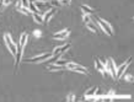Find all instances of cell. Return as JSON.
<instances>
[{"mask_svg":"<svg viewBox=\"0 0 134 102\" xmlns=\"http://www.w3.org/2000/svg\"><path fill=\"white\" fill-rule=\"evenodd\" d=\"M35 5H36V8H37L38 10H43V11H47V10L52 9L51 3L42 1V0H39V1H36V3H35Z\"/></svg>","mask_w":134,"mask_h":102,"instance_id":"cell-10","label":"cell"},{"mask_svg":"<svg viewBox=\"0 0 134 102\" xmlns=\"http://www.w3.org/2000/svg\"><path fill=\"white\" fill-rule=\"evenodd\" d=\"M52 56H53L52 53H43L41 56L33 57L31 59H28V62H30V63H41V62H44V60H47V59L52 58Z\"/></svg>","mask_w":134,"mask_h":102,"instance_id":"cell-7","label":"cell"},{"mask_svg":"<svg viewBox=\"0 0 134 102\" xmlns=\"http://www.w3.org/2000/svg\"><path fill=\"white\" fill-rule=\"evenodd\" d=\"M20 8H22V3H21V0L17 1V4H16V9H20Z\"/></svg>","mask_w":134,"mask_h":102,"instance_id":"cell-29","label":"cell"},{"mask_svg":"<svg viewBox=\"0 0 134 102\" xmlns=\"http://www.w3.org/2000/svg\"><path fill=\"white\" fill-rule=\"evenodd\" d=\"M125 98H130V96H128V95H116L112 97V100H125Z\"/></svg>","mask_w":134,"mask_h":102,"instance_id":"cell-19","label":"cell"},{"mask_svg":"<svg viewBox=\"0 0 134 102\" xmlns=\"http://www.w3.org/2000/svg\"><path fill=\"white\" fill-rule=\"evenodd\" d=\"M95 66H96V69L101 73L103 76H106L107 73H106V68H105V63H102L101 60H98V59H96L95 60Z\"/></svg>","mask_w":134,"mask_h":102,"instance_id":"cell-12","label":"cell"},{"mask_svg":"<svg viewBox=\"0 0 134 102\" xmlns=\"http://www.w3.org/2000/svg\"><path fill=\"white\" fill-rule=\"evenodd\" d=\"M132 59L133 58H129L127 62H124L123 64H120L118 68H117V71H116V79H119L122 75L125 73V70L128 69V66H129V64L132 63Z\"/></svg>","mask_w":134,"mask_h":102,"instance_id":"cell-6","label":"cell"},{"mask_svg":"<svg viewBox=\"0 0 134 102\" xmlns=\"http://www.w3.org/2000/svg\"><path fill=\"white\" fill-rule=\"evenodd\" d=\"M105 68H106L107 75H110L112 79H116V71H117V66H116L115 62L112 58H108L105 63Z\"/></svg>","mask_w":134,"mask_h":102,"instance_id":"cell-4","label":"cell"},{"mask_svg":"<svg viewBox=\"0 0 134 102\" xmlns=\"http://www.w3.org/2000/svg\"><path fill=\"white\" fill-rule=\"evenodd\" d=\"M28 9H30V11H31L32 14H38V9L36 8L35 3H32V1H30V6H28Z\"/></svg>","mask_w":134,"mask_h":102,"instance_id":"cell-17","label":"cell"},{"mask_svg":"<svg viewBox=\"0 0 134 102\" xmlns=\"http://www.w3.org/2000/svg\"><path fill=\"white\" fill-rule=\"evenodd\" d=\"M27 38H28V35L26 32H23L20 37V42L17 44V52H16V57H15V66L17 68L20 64V62L22 59V54H23V49H25V46L27 43Z\"/></svg>","mask_w":134,"mask_h":102,"instance_id":"cell-1","label":"cell"},{"mask_svg":"<svg viewBox=\"0 0 134 102\" xmlns=\"http://www.w3.org/2000/svg\"><path fill=\"white\" fill-rule=\"evenodd\" d=\"M17 11L19 12H21V14H23V15H27V16H30V15H32V12L30 11V9H27V8H20V9H17Z\"/></svg>","mask_w":134,"mask_h":102,"instance_id":"cell-16","label":"cell"},{"mask_svg":"<svg viewBox=\"0 0 134 102\" xmlns=\"http://www.w3.org/2000/svg\"><path fill=\"white\" fill-rule=\"evenodd\" d=\"M42 1H47V3H51V0H42Z\"/></svg>","mask_w":134,"mask_h":102,"instance_id":"cell-30","label":"cell"},{"mask_svg":"<svg viewBox=\"0 0 134 102\" xmlns=\"http://www.w3.org/2000/svg\"><path fill=\"white\" fill-rule=\"evenodd\" d=\"M0 3H3V0H0Z\"/></svg>","mask_w":134,"mask_h":102,"instance_id":"cell-31","label":"cell"},{"mask_svg":"<svg viewBox=\"0 0 134 102\" xmlns=\"http://www.w3.org/2000/svg\"><path fill=\"white\" fill-rule=\"evenodd\" d=\"M66 66V69L71 70V71H76V73H81V74H88V70L85 66L80 64H76V63H73V62H68V64L65 65Z\"/></svg>","mask_w":134,"mask_h":102,"instance_id":"cell-5","label":"cell"},{"mask_svg":"<svg viewBox=\"0 0 134 102\" xmlns=\"http://www.w3.org/2000/svg\"><path fill=\"white\" fill-rule=\"evenodd\" d=\"M124 79L127 81H133V75H128V74H124Z\"/></svg>","mask_w":134,"mask_h":102,"instance_id":"cell-25","label":"cell"},{"mask_svg":"<svg viewBox=\"0 0 134 102\" xmlns=\"http://www.w3.org/2000/svg\"><path fill=\"white\" fill-rule=\"evenodd\" d=\"M86 26H88V28L91 31V32H93V33H96L97 32V28H96V26L93 25V22L91 21V22H89V23H86Z\"/></svg>","mask_w":134,"mask_h":102,"instance_id":"cell-18","label":"cell"},{"mask_svg":"<svg viewBox=\"0 0 134 102\" xmlns=\"http://www.w3.org/2000/svg\"><path fill=\"white\" fill-rule=\"evenodd\" d=\"M69 1H71V0H69Z\"/></svg>","mask_w":134,"mask_h":102,"instance_id":"cell-32","label":"cell"},{"mask_svg":"<svg viewBox=\"0 0 134 102\" xmlns=\"http://www.w3.org/2000/svg\"><path fill=\"white\" fill-rule=\"evenodd\" d=\"M96 22L98 23V30H102V32L108 35V36H113L115 32H113V28H112L111 23L106 21L105 19H101V17H95Z\"/></svg>","mask_w":134,"mask_h":102,"instance_id":"cell-2","label":"cell"},{"mask_svg":"<svg viewBox=\"0 0 134 102\" xmlns=\"http://www.w3.org/2000/svg\"><path fill=\"white\" fill-rule=\"evenodd\" d=\"M69 48H70V43H66V44H64V46H62V47H56L52 54H58V56H62V54H63V53H65V52L68 51Z\"/></svg>","mask_w":134,"mask_h":102,"instance_id":"cell-11","label":"cell"},{"mask_svg":"<svg viewBox=\"0 0 134 102\" xmlns=\"http://www.w3.org/2000/svg\"><path fill=\"white\" fill-rule=\"evenodd\" d=\"M33 36H35V37H37V38H39L42 36V32L39 31V30H35V31H33Z\"/></svg>","mask_w":134,"mask_h":102,"instance_id":"cell-23","label":"cell"},{"mask_svg":"<svg viewBox=\"0 0 134 102\" xmlns=\"http://www.w3.org/2000/svg\"><path fill=\"white\" fill-rule=\"evenodd\" d=\"M59 3H60L62 5H68V4H70L69 0H62V1H59Z\"/></svg>","mask_w":134,"mask_h":102,"instance_id":"cell-28","label":"cell"},{"mask_svg":"<svg viewBox=\"0 0 134 102\" xmlns=\"http://www.w3.org/2000/svg\"><path fill=\"white\" fill-rule=\"evenodd\" d=\"M11 4V0H3V5L4 6H9Z\"/></svg>","mask_w":134,"mask_h":102,"instance_id":"cell-27","label":"cell"},{"mask_svg":"<svg viewBox=\"0 0 134 102\" xmlns=\"http://www.w3.org/2000/svg\"><path fill=\"white\" fill-rule=\"evenodd\" d=\"M68 62H69V60H63V59H57V60L54 62V64H57V65H66V64H68Z\"/></svg>","mask_w":134,"mask_h":102,"instance_id":"cell-21","label":"cell"},{"mask_svg":"<svg viewBox=\"0 0 134 102\" xmlns=\"http://www.w3.org/2000/svg\"><path fill=\"white\" fill-rule=\"evenodd\" d=\"M51 5H52V8H57V6L60 5V3H59V0H51Z\"/></svg>","mask_w":134,"mask_h":102,"instance_id":"cell-22","label":"cell"},{"mask_svg":"<svg viewBox=\"0 0 134 102\" xmlns=\"http://www.w3.org/2000/svg\"><path fill=\"white\" fill-rule=\"evenodd\" d=\"M56 12H57V10H56V8H52V9H49V10H47L44 14L42 15V17H43V22H49L52 20V17L56 15Z\"/></svg>","mask_w":134,"mask_h":102,"instance_id":"cell-9","label":"cell"},{"mask_svg":"<svg viewBox=\"0 0 134 102\" xmlns=\"http://www.w3.org/2000/svg\"><path fill=\"white\" fill-rule=\"evenodd\" d=\"M81 10H83L84 14H86V15H91L93 11H95V10H92L89 5H83V6H81Z\"/></svg>","mask_w":134,"mask_h":102,"instance_id":"cell-14","label":"cell"},{"mask_svg":"<svg viewBox=\"0 0 134 102\" xmlns=\"http://www.w3.org/2000/svg\"><path fill=\"white\" fill-rule=\"evenodd\" d=\"M66 100H68V101H76V98H75V95H74V93H71V95H69Z\"/></svg>","mask_w":134,"mask_h":102,"instance_id":"cell-26","label":"cell"},{"mask_svg":"<svg viewBox=\"0 0 134 102\" xmlns=\"http://www.w3.org/2000/svg\"><path fill=\"white\" fill-rule=\"evenodd\" d=\"M48 69L51 70V71H54V70H64V69H66V66H65V65L53 64V65H49V66H48Z\"/></svg>","mask_w":134,"mask_h":102,"instance_id":"cell-13","label":"cell"},{"mask_svg":"<svg viewBox=\"0 0 134 102\" xmlns=\"http://www.w3.org/2000/svg\"><path fill=\"white\" fill-rule=\"evenodd\" d=\"M83 20H84V23L86 25V23L91 22V16H90V15H86V14H84V16H83Z\"/></svg>","mask_w":134,"mask_h":102,"instance_id":"cell-20","label":"cell"},{"mask_svg":"<svg viewBox=\"0 0 134 102\" xmlns=\"http://www.w3.org/2000/svg\"><path fill=\"white\" fill-rule=\"evenodd\" d=\"M4 41H5V43H6L8 48H9L10 53H11L15 58V57H16V52H17V44L14 43L12 38H11V36H10V33H5L4 35Z\"/></svg>","mask_w":134,"mask_h":102,"instance_id":"cell-3","label":"cell"},{"mask_svg":"<svg viewBox=\"0 0 134 102\" xmlns=\"http://www.w3.org/2000/svg\"><path fill=\"white\" fill-rule=\"evenodd\" d=\"M32 16H33V20L36 21L37 23H44L43 22V17H42V15H39V14H32Z\"/></svg>","mask_w":134,"mask_h":102,"instance_id":"cell-15","label":"cell"},{"mask_svg":"<svg viewBox=\"0 0 134 102\" xmlns=\"http://www.w3.org/2000/svg\"><path fill=\"white\" fill-rule=\"evenodd\" d=\"M21 3H22V6L23 8H27L30 6V0H21Z\"/></svg>","mask_w":134,"mask_h":102,"instance_id":"cell-24","label":"cell"},{"mask_svg":"<svg viewBox=\"0 0 134 102\" xmlns=\"http://www.w3.org/2000/svg\"><path fill=\"white\" fill-rule=\"evenodd\" d=\"M69 35H70V30L69 28H64V30H62L59 32L54 33V35H53V39H60V41H63V39H66Z\"/></svg>","mask_w":134,"mask_h":102,"instance_id":"cell-8","label":"cell"}]
</instances>
